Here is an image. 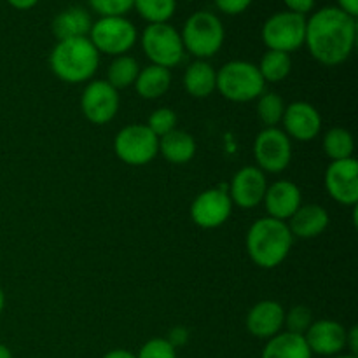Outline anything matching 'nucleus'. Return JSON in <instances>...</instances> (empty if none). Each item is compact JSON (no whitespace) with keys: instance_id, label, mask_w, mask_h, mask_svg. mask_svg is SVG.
<instances>
[{"instance_id":"obj_28","label":"nucleus","mask_w":358,"mask_h":358,"mask_svg":"<svg viewBox=\"0 0 358 358\" xmlns=\"http://www.w3.org/2000/svg\"><path fill=\"white\" fill-rule=\"evenodd\" d=\"M133 7L149 24L168 23L177 10V0H133Z\"/></svg>"},{"instance_id":"obj_41","label":"nucleus","mask_w":358,"mask_h":358,"mask_svg":"<svg viewBox=\"0 0 358 358\" xmlns=\"http://www.w3.org/2000/svg\"><path fill=\"white\" fill-rule=\"evenodd\" d=\"M0 358H13V353H10V350L7 348L6 345H2V343H0Z\"/></svg>"},{"instance_id":"obj_39","label":"nucleus","mask_w":358,"mask_h":358,"mask_svg":"<svg viewBox=\"0 0 358 358\" xmlns=\"http://www.w3.org/2000/svg\"><path fill=\"white\" fill-rule=\"evenodd\" d=\"M7 2H9V6H13L14 9L28 10V9H31V7L37 6L38 0H7Z\"/></svg>"},{"instance_id":"obj_27","label":"nucleus","mask_w":358,"mask_h":358,"mask_svg":"<svg viewBox=\"0 0 358 358\" xmlns=\"http://www.w3.org/2000/svg\"><path fill=\"white\" fill-rule=\"evenodd\" d=\"M324 152L329 159L343 161L353 157L355 152V140L353 135L345 128H332L324 135Z\"/></svg>"},{"instance_id":"obj_43","label":"nucleus","mask_w":358,"mask_h":358,"mask_svg":"<svg viewBox=\"0 0 358 358\" xmlns=\"http://www.w3.org/2000/svg\"><path fill=\"white\" fill-rule=\"evenodd\" d=\"M331 358H357L355 355H350V353H348V355H336V357H331Z\"/></svg>"},{"instance_id":"obj_31","label":"nucleus","mask_w":358,"mask_h":358,"mask_svg":"<svg viewBox=\"0 0 358 358\" xmlns=\"http://www.w3.org/2000/svg\"><path fill=\"white\" fill-rule=\"evenodd\" d=\"M147 128L161 138V136L168 135L170 131L177 129V114L171 110L170 107H161L157 110H154L149 115V121H147Z\"/></svg>"},{"instance_id":"obj_12","label":"nucleus","mask_w":358,"mask_h":358,"mask_svg":"<svg viewBox=\"0 0 358 358\" xmlns=\"http://www.w3.org/2000/svg\"><path fill=\"white\" fill-rule=\"evenodd\" d=\"M119 91L114 90L107 80L87 83L80 96V108L84 117L93 124L101 126L110 122L119 110Z\"/></svg>"},{"instance_id":"obj_2","label":"nucleus","mask_w":358,"mask_h":358,"mask_svg":"<svg viewBox=\"0 0 358 358\" xmlns=\"http://www.w3.org/2000/svg\"><path fill=\"white\" fill-rule=\"evenodd\" d=\"M247 254L255 266L273 269L282 264L290 254L294 236L283 220L262 217L250 226L247 233Z\"/></svg>"},{"instance_id":"obj_11","label":"nucleus","mask_w":358,"mask_h":358,"mask_svg":"<svg viewBox=\"0 0 358 358\" xmlns=\"http://www.w3.org/2000/svg\"><path fill=\"white\" fill-rule=\"evenodd\" d=\"M233 201L226 185L199 192L191 205V219L201 229H217L229 219Z\"/></svg>"},{"instance_id":"obj_10","label":"nucleus","mask_w":358,"mask_h":358,"mask_svg":"<svg viewBox=\"0 0 358 358\" xmlns=\"http://www.w3.org/2000/svg\"><path fill=\"white\" fill-rule=\"evenodd\" d=\"M254 157L264 173H282L292 161V140L280 128H264L254 140Z\"/></svg>"},{"instance_id":"obj_1","label":"nucleus","mask_w":358,"mask_h":358,"mask_svg":"<svg viewBox=\"0 0 358 358\" xmlns=\"http://www.w3.org/2000/svg\"><path fill=\"white\" fill-rule=\"evenodd\" d=\"M357 42V17L339 7H322L306 20V44L310 55L325 66H338L352 56Z\"/></svg>"},{"instance_id":"obj_16","label":"nucleus","mask_w":358,"mask_h":358,"mask_svg":"<svg viewBox=\"0 0 358 358\" xmlns=\"http://www.w3.org/2000/svg\"><path fill=\"white\" fill-rule=\"evenodd\" d=\"M311 353H317L322 357H336L341 355L346 348V329L336 320H317L311 324L304 334Z\"/></svg>"},{"instance_id":"obj_34","label":"nucleus","mask_w":358,"mask_h":358,"mask_svg":"<svg viewBox=\"0 0 358 358\" xmlns=\"http://www.w3.org/2000/svg\"><path fill=\"white\" fill-rule=\"evenodd\" d=\"M217 9L227 16H236V14L245 13L252 6L254 0H213Z\"/></svg>"},{"instance_id":"obj_14","label":"nucleus","mask_w":358,"mask_h":358,"mask_svg":"<svg viewBox=\"0 0 358 358\" xmlns=\"http://www.w3.org/2000/svg\"><path fill=\"white\" fill-rule=\"evenodd\" d=\"M283 131L290 140L297 142H311L318 136L322 129V115L308 101H294L285 107L282 117Z\"/></svg>"},{"instance_id":"obj_13","label":"nucleus","mask_w":358,"mask_h":358,"mask_svg":"<svg viewBox=\"0 0 358 358\" xmlns=\"http://www.w3.org/2000/svg\"><path fill=\"white\" fill-rule=\"evenodd\" d=\"M329 196L339 205L355 206L358 203V161L355 157L332 161L324 175Z\"/></svg>"},{"instance_id":"obj_29","label":"nucleus","mask_w":358,"mask_h":358,"mask_svg":"<svg viewBox=\"0 0 358 358\" xmlns=\"http://www.w3.org/2000/svg\"><path fill=\"white\" fill-rule=\"evenodd\" d=\"M285 101L278 93H262L257 98V117L266 128H276L282 122Z\"/></svg>"},{"instance_id":"obj_36","label":"nucleus","mask_w":358,"mask_h":358,"mask_svg":"<svg viewBox=\"0 0 358 358\" xmlns=\"http://www.w3.org/2000/svg\"><path fill=\"white\" fill-rule=\"evenodd\" d=\"M166 339H168V343H170V345L173 346L175 350L182 348V346L187 345L189 331L185 327H173L170 331V334H168Z\"/></svg>"},{"instance_id":"obj_23","label":"nucleus","mask_w":358,"mask_h":358,"mask_svg":"<svg viewBox=\"0 0 358 358\" xmlns=\"http://www.w3.org/2000/svg\"><path fill=\"white\" fill-rule=\"evenodd\" d=\"M159 154L173 164H185L196 156V140L184 129H173L159 138Z\"/></svg>"},{"instance_id":"obj_20","label":"nucleus","mask_w":358,"mask_h":358,"mask_svg":"<svg viewBox=\"0 0 358 358\" xmlns=\"http://www.w3.org/2000/svg\"><path fill=\"white\" fill-rule=\"evenodd\" d=\"M91 27H93L91 14L83 7H69V9L62 10L56 14L51 23V30L58 41L87 37Z\"/></svg>"},{"instance_id":"obj_7","label":"nucleus","mask_w":358,"mask_h":358,"mask_svg":"<svg viewBox=\"0 0 358 358\" xmlns=\"http://www.w3.org/2000/svg\"><path fill=\"white\" fill-rule=\"evenodd\" d=\"M87 38L98 52L115 58L126 55L135 45L138 31L128 17L105 16L94 21Z\"/></svg>"},{"instance_id":"obj_26","label":"nucleus","mask_w":358,"mask_h":358,"mask_svg":"<svg viewBox=\"0 0 358 358\" xmlns=\"http://www.w3.org/2000/svg\"><path fill=\"white\" fill-rule=\"evenodd\" d=\"M140 65L135 58L128 55L115 56L114 62L108 65L107 70V83L110 84L114 90H126V87L133 86L138 77Z\"/></svg>"},{"instance_id":"obj_33","label":"nucleus","mask_w":358,"mask_h":358,"mask_svg":"<svg viewBox=\"0 0 358 358\" xmlns=\"http://www.w3.org/2000/svg\"><path fill=\"white\" fill-rule=\"evenodd\" d=\"M87 3L100 17L124 16L133 9V0H87Z\"/></svg>"},{"instance_id":"obj_6","label":"nucleus","mask_w":358,"mask_h":358,"mask_svg":"<svg viewBox=\"0 0 358 358\" xmlns=\"http://www.w3.org/2000/svg\"><path fill=\"white\" fill-rule=\"evenodd\" d=\"M140 42L143 52L150 59V65L164 66L170 70L180 65L185 56L180 31H177V28L171 27L170 23L147 24Z\"/></svg>"},{"instance_id":"obj_19","label":"nucleus","mask_w":358,"mask_h":358,"mask_svg":"<svg viewBox=\"0 0 358 358\" xmlns=\"http://www.w3.org/2000/svg\"><path fill=\"white\" fill-rule=\"evenodd\" d=\"M329 222H331V217H329V212L324 206L301 205L297 212L290 217L287 226H289L294 238L313 240V238L320 236L327 229Z\"/></svg>"},{"instance_id":"obj_37","label":"nucleus","mask_w":358,"mask_h":358,"mask_svg":"<svg viewBox=\"0 0 358 358\" xmlns=\"http://www.w3.org/2000/svg\"><path fill=\"white\" fill-rule=\"evenodd\" d=\"M346 348L350 350V355H355L358 353V329L352 327L350 331H346Z\"/></svg>"},{"instance_id":"obj_35","label":"nucleus","mask_w":358,"mask_h":358,"mask_svg":"<svg viewBox=\"0 0 358 358\" xmlns=\"http://www.w3.org/2000/svg\"><path fill=\"white\" fill-rule=\"evenodd\" d=\"M315 2H317V0H283V3L289 7L287 10L301 14V16H306L308 13H311L315 7Z\"/></svg>"},{"instance_id":"obj_5","label":"nucleus","mask_w":358,"mask_h":358,"mask_svg":"<svg viewBox=\"0 0 358 358\" xmlns=\"http://www.w3.org/2000/svg\"><path fill=\"white\" fill-rule=\"evenodd\" d=\"M180 37L185 51L198 59H208L222 48L226 30L219 16L210 10H198L185 20Z\"/></svg>"},{"instance_id":"obj_30","label":"nucleus","mask_w":358,"mask_h":358,"mask_svg":"<svg viewBox=\"0 0 358 358\" xmlns=\"http://www.w3.org/2000/svg\"><path fill=\"white\" fill-rule=\"evenodd\" d=\"M313 324V315L308 306L303 304H297V306L290 308L289 311H285V320L283 325L287 327V332H292V334L304 336L308 329Z\"/></svg>"},{"instance_id":"obj_8","label":"nucleus","mask_w":358,"mask_h":358,"mask_svg":"<svg viewBox=\"0 0 358 358\" xmlns=\"http://www.w3.org/2000/svg\"><path fill=\"white\" fill-rule=\"evenodd\" d=\"M262 41L271 51H282L290 55L304 44L306 35V16L282 10L266 20L262 24Z\"/></svg>"},{"instance_id":"obj_3","label":"nucleus","mask_w":358,"mask_h":358,"mask_svg":"<svg viewBox=\"0 0 358 358\" xmlns=\"http://www.w3.org/2000/svg\"><path fill=\"white\" fill-rule=\"evenodd\" d=\"M100 65V52L87 37L58 41L49 55V66L59 80L66 84L87 83Z\"/></svg>"},{"instance_id":"obj_40","label":"nucleus","mask_w":358,"mask_h":358,"mask_svg":"<svg viewBox=\"0 0 358 358\" xmlns=\"http://www.w3.org/2000/svg\"><path fill=\"white\" fill-rule=\"evenodd\" d=\"M103 358H136V357H135V353L128 352V350L117 348V350H110V352L105 353Z\"/></svg>"},{"instance_id":"obj_32","label":"nucleus","mask_w":358,"mask_h":358,"mask_svg":"<svg viewBox=\"0 0 358 358\" xmlns=\"http://www.w3.org/2000/svg\"><path fill=\"white\" fill-rule=\"evenodd\" d=\"M136 358H177V350L168 343L166 338H154L143 343L135 355Z\"/></svg>"},{"instance_id":"obj_4","label":"nucleus","mask_w":358,"mask_h":358,"mask_svg":"<svg viewBox=\"0 0 358 358\" xmlns=\"http://www.w3.org/2000/svg\"><path fill=\"white\" fill-rule=\"evenodd\" d=\"M215 90L226 100L234 103L254 101L264 93L266 83L259 73L257 65L243 59H233L222 65L217 72Z\"/></svg>"},{"instance_id":"obj_15","label":"nucleus","mask_w":358,"mask_h":358,"mask_svg":"<svg viewBox=\"0 0 358 358\" xmlns=\"http://www.w3.org/2000/svg\"><path fill=\"white\" fill-rule=\"evenodd\" d=\"M266 189H268V180L264 171L259 170L257 166H243L234 173L227 192L233 205L248 210L261 205Z\"/></svg>"},{"instance_id":"obj_42","label":"nucleus","mask_w":358,"mask_h":358,"mask_svg":"<svg viewBox=\"0 0 358 358\" xmlns=\"http://www.w3.org/2000/svg\"><path fill=\"white\" fill-rule=\"evenodd\" d=\"M3 306H6V294H3L2 287H0V313H2Z\"/></svg>"},{"instance_id":"obj_17","label":"nucleus","mask_w":358,"mask_h":358,"mask_svg":"<svg viewBox=\"0 0 358 358\" xmlns=\"http://www.w3.org/2000/svg\"><path fill=\"white\" fill-rule=\"evenodd\" d=\"M262 203H264L268 217L287 222L303 205V194L294 182L278 180L268 185Z\"/></svg>"},{"instance_id":"obj_21","label":"nucleus","mask_w":358,"mask_h":358,"mask_svg":"<svg viewBox=\"0 0 358 358\" xmlns=\"http://www.w3.org/2000/svg\"><path fill=\"white\" fill-rule=\"evenodd\" d=\"M261 358H313V353L304 336L285 331L268 339Z\"/></svg>"},{"instance_id":"obj_38","label":"nucleus","mask_w":358,"mask_h":358,"mask_svg":"<svg viewBox=\"0 0 358 358\" xmlns=\"http://www.w3.org/2000/svg\"><path fill=\"white\" fill-rule=\"evenodd\" d=\"M338 7L350 16H358V0H338Z\"/></svg>"},{"instance_id":"obj_22","label":"nucleus","mask_w":358,"mask_h":358,"mask_svg":"<svg viewBox=\"0 0 358 358\" xmlns=\"http://www.w3.org/2000/svg\"><path fill=\"white\" fill-rule=\"evenodd\" d=\"M217 70L206 59H196L185 69L184 87L194 98H208L215 91Z\"/></svg>"},{"instance_id":"obj_25","label":"nucleus","mask_w":358,"mask_h":358,"mask_svg":"<svg viewBox=\"0 0 358 358\" xmlns=\"http://www.w3.org/2000/svg\"><path fill=\"white\" fill-rule=\"evenodd\" d=\"M257 69L264 83H282V80H285L290 76L292 59H290V55H287V52L268 49L261 58Z\"/></svg>"},{"instance_id":"obj_24","label":"nucleus","mask_w":358,"mask_h":358,"mask_svg":"<svg viewBox=\"0 0 358 358\" xmlns=\"http://www.w3.org/2000/svg\"><path fill=\"white\" fill-rule=\"evenodd\" d=\"M171 86V72L164 66L147 65L140 69L135 80V90L143 100H157L163 96Z\"/></svg>"},{"instance_id":"obj_9","label":"nucleus","mask_w":358,"mask_h":358,"mask_svg":"<svg viewBox=\"0 0 358 358\" xmlns=\"http://www.w3.org/2000/svg\"><path fill=\"white\" fill-rule=\"evenodd\" d=\"M114 152L129 166H143L159 154V138L147 124H128L115 135Z\"/></svg>"},{"instance_id":"obj_18","label":"nucleus","mask_w":358,"mask_h":358,"mask_svg":"<svg viewBox=\"0 0 358 358\" xmlns=\"http://www.w3.org/2000/svg\"><path fill=\"white\" fill-rule=\"evenodd\" d=\"M283 320H285V310L276 301H261L254 304L247 315L248 332L257 339H271L278 332H282Z\"/></svg>"}]
</instances>
